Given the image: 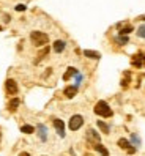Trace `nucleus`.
Wrapping results in <instances>:
<instances>
[{"mask_svg":"<svg viewBox=\"0 0 145 156\" xmlns=\"http://www.w3.org/2000/svg\"><path fill=\"white\" fill-rule=\"evenodd\" d=\"M84 125V117L82 115H72L69 120V129L71 131H77L80 126Z\"/></svg>","mask_w":145,"mask_h":156,"instance_id":"7ed1b4c3","label":"nucleus"},{"mask_svg":"<svg viewBox=\"0 0 145 156\" xmlns=\"http://www.w3.org/2000/svg\"><path fill=\"white\" fill-rule=\"evenodd\" d=\"M117 41H118L120 44H126V43H128V36H118Z\"/></svg>","mask_w":145,"mask_h":156,"instance_id":"412c9836","label":"nucleus"},{"mask_svg":"<svg viewBox=\"0 0 145 156\" xmlns=\"http://www.w3.org/2000/svg\"><path fill=\"white\" fill-rule=\"evenodd\" d=\"M95 150H98V151L101 153L103 156H109V151L104 148V147H103L101 144H95Z\"/></svg>","mask_w":145,"mask_h":156,"instance_id":"4468645a","label":"nucleus"},{"mask_svg":"<svg viewBox=\"0 0 145 156\" xmlns=\"http://www.w3.org/2000/svg\"><path fill=\"white\" fill-rule=\"evenodd\" d=\"M38 134H40L41 140L48 139V129H46V126H44V125H38Z\"/></svg>","mask_w":145,"mask_h":156,"instance_id":"9d476101","label":"nucleus"},{"mask_svg":"<svg viewBox=\"0 0 145 156\" xmlns=\"http://www.w3.org/2000/svg\"><path fill=\"white\" fill-rule=\"evenodd\" d=\"M87 137H88L92 142H95V144L101 142V137H99V134H98L95 129H88V131H87Z\"/></svg>","mask_w":145,"mask_h":156,"instance_id":"0eeeda50","label":"nucleus"},{"mask_svg":"<svg viewBox=\"0 0 145 156\" xmlns=\"http://www.w3.org/2000/svg\"><path fill=\"white\" fill-rule=\"evenodd\" d=\"M48 52H49V48H44V49H43V51H41V52L38 54V58L35 60V63H38V62H41V60H43L44 57L48 55Z\"/></svg>","mask_w":145,"mask_h":156,"instance_id":"2eb2a0df","label":"nucleus"},{"mask_svg":"<svg viewBox=\"0 0 145 156\" xmlns=\"http://www.w3.org/2000/svg\"><path fill=\"white\" fill-rule=\"evenodd\" d=\"M131 139H133V142H134L136 145H139V144H140V140H139V137L136 136V134H133V136H131Z\"/></svg>","mask_w":145,"mask_h":156,"instance_id":"4be33fe9","label":"nucleus"},{"mask_svg":"<svg viewBox=\"0 0 145 156\" xmlns=\"http://www.w3.org/2000/svg\"><path fill=\"white\" fill-rule=\"evenodd\" d=\"M76 74H77V69L71 66V68H68V71L65 73V74H63V80H69L72 76H76Z\"/></svg>","mask_w":145,"mask_h":156,"instance_id":"9b49d317","label":"nucleus"},{"mask_svg":"<svg viewBox=\"0 0 145 156\" xmlns=\"http://www.w3.org/2000/svg\"><path fill=\"white\" fill-rule=\"evenodd\" d=\"M84 55L85 57H88V58H93V60H98L99 57H101V55H99V52H96V51H84Z\"/></svg>","mask_w":145,"mask_h":156,"instance_id":"f8f14e48","label":"nucleus"},{"mask_svg":"<svg viewBox=\"0 0 145 156\" xmlns=\"http://www.w3.org/2000/svg\"><path fill=\"white\" fill-rule=\"evenodd\" d=\"M19 156H29V153H25V151H22V153H21Z\"/></svg>","mask_w":145,"mask_h":156,"instance_id":"393cba45","label":"nucleus"},{"mask_svg":"<svg viewBox=\"0 0 145 156\" xmlns=\"http://www.w3.org/2000/svg\"><path fill=\"white\" fill-rule=\"evenodd\" d=\"M145 63V54H136V55L133 57V65L134 66H137V68H140L142 65Z\"/></svg>","mask_w":145,"mask_h":156,"instance_id":"423d86ee","label":"nucleus"},{"mask_svg":"<svg viewBox=\"0 0 145 156\" xmlns=\"http://www.w3.org/2000/svg\"><path fill=\"white\" fill-rule=\"evenodd\" d=\"M21 131H22L24 134H32V133L35 131V128H33V126H30V125H24V126L21 128Z\"/></svg>","mask_w":145,"mask_h":156,"instance_id":"f3484780","label":"nucleus"},{"mask_svg":"<svg viewBox=\"0 0 145 156\" xmlns=\"http://www.w3.org/2000/svg\"><path fill=\"white\" fill-rule=\"evenodd\" d=\"M65 46H66V43H65V41L58 40V41L54 43V51H55L57 54H60V52H63V49H65Z\"/></svg>","mask_w":145,"mask_h":156,"instance_id":"1a4fd4ad","label":"nucleus"},{"mask_svg":"<svg viewBox=\"0 0 145 156\" xmlns=\"http://www.w3.org/2000/svg\"><path fill=\"white\" fill-rule=\"evenodd\" d=\"M76 80H77V82H76V87H77V85L80 84V82H82V76H80L79 73H77V74H76Z\"/></svg>","mask_w":145,"mask_h":156,"instance_id":"5701e85b","label":"nucleus"},{"mask_svg":"<svg viewBox=\"0 0 145 156\" xmlns=\"http://www.w3.org/2000/svg\"><path fill=\"white\" fill-rule=\"evenodd\" d=\"M118 145H120V148L123 150H129L131 148V144L128 139H118Z\"/></svg>","mask_w":145,"mask_h":156,"instance_id":"ddd939ff","label":"nucleus"},{"mask_svg":"<svg viewBox=\"0 0 145 156\" xmlns=\"http://www.w3.org/2000/svg\"><path fill=\"white\" fill-rule=\"evenodd\" d=\"M5 87H6V93L8 95H16L17 93V84H16V80L8 79L5 82Z\"/></svg>","mask_w":145,"mask_h":156,"instance_id":"20e7f679","label":"nucleus"},{"mask_svg":"<svg viewBox=\"0 0 145 156\" xmlns=\"http://www.w3.org/2000/svg\"><path fill=\"white\" fill-rule=\"evenodd\" d=\"M63 93H65L66 98H72V96L77 93V87H76V85H69V87L65 88V91H63Z\"/></svg>","mask_w":145,"mask_h":156,"instance_id":"6e6552de","label":"nucleus"},{"mask_svg":"<svg viewBox=\"0 0 145 156\" xmlns=\"http://www.w3.org/2000/svg\"><path fill=\"white\" fill-rule=\"evenodd\" d=\"M98 126L101 128V129L106 133V134H109V131H111V128H109V125H106L104 122H101V120H98Z\"/></svg>","mask_w":145,"mask_h":156,"instance_id":"a211bd4d","label":"nucleus"},{"mask_svg":"<svg viewBox=\"0 0 145 156\" xmlns=\"http://www.w3.org/2000/svg\"><path fill=\"white\" fill-rule=\"evenodd\" d=\"M30 40L35 46H44V44H48L49 41V36L46 33H43V32H32L30 33Z\"/></svg>","mask_w":145,"mask_h":156,"instance_id":"f03ea898","label":"nucleus"},{"mask_svg":"<svg viewBox=\"0 0 145 156\" xmlns=\"http://www.w3.org/2000/svg\"><path fill=\"white\" fill-rule=\"evenodd\" d=\"M137 35L140 36V38H145V24L139 27V30H137Z\"/></svg>","mask_w":145,"mask_h":156,"instance_id":"aec40b11","label":"nucleus"},{"mask_svg":"<svg viewBox=\"0 0 145 156\" xmlns=\"http://www.w3.org/2000/svg\"><path fill=\"white\" fill-rule=\"evenodd\" d=\"M129 32H133V27H131V25H126L125 29L120 30V35H128Z\"/></svg>","mask_w":145,"mask_h":156,"instance_id":"6ab92c4d","label":"nucleus"},{"mask_svg":"<svg viewBox=\"0 0 145 156\" xmlns=\"http://www.w3.org/2000/svg\"><path fill=\"white\" fill-rule=\"evenodd\" d=\"M25 8H27L25 5H17L16 6V11H25Z\"/></svg>","mask_w":145,"mask_h":156,"instance_id":"b1692460","label":"nucleus"},{"mask_svg":"<svg viewBox=\"0 0 145 156\" xmlns=\"http://www.w3.org/2000/svg\"><path fill=\"white\" fill-rule=\"evenodd\" d=\"M0 30H2V27H0Z\"/></svg>","mask_w":145,"mask_h":156,"instance_id":"a878e982","label":"nucleus"},{"mask_svg":"<svg viewBox=\"0 0 145 156\" xmlns=\"http://www.w3.org/2000/svg\"><path fill=\"white\" fill-rule=\"evenodd\" d=\"M95 114L99 115V117H104V118H109L112 117V109L109 107V104L106 103V101H98L96 106H95Z\"/></svg>","mask_w":145,"mask_h":156,"instance_id":"f257e3e1","label":"nucleus"},{"mask_svg":"<svg viewBox=\"0 0 145 156\" xmlns=\"http://www.w3.org/2000/svg\"><path fill=\"white\" fill-rule=\"evenodd\" d=\"M17 106H19V99H17V98L11 99V101H10V104H8V107H10V111H16Z\"/></svg>","mask_w":145,"mask_h":156,"instance_id":"dca6fc26","label":"nucleus"},{"mask_svg":"<svg viewBox=\"0 0 145 156\" xmlns=\"http://www.w3.org/2000/svg\"><path fill=\"white\" fill-rule=\"evenodd\" d=\"M54 128L57 129L60 137H65V123H63L60 118H54Z\"/></svg>","mask_w":145,"mask_h":156,"instance_id":"39448f33","label":"nucleus"}]
</instances>
